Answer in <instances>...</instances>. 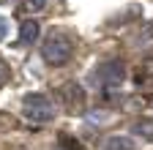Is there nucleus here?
<instances>
[{"mask_svg": "<svg viewBox=\"0 0 153 150\" xmlns=\"http://www.w3.org/2000/svg\"><path fill=\"white\" fill-rule=\"evenodd\" d=\"M36 38H38V22H36V19H25L22 25H19V44L27 47V44H33Z\"/></svg>", "mask_w": 153, "mask_h": 150, "instance_id": "nucleus-5", "label": "nucleus"}, {"mask_svg": "<svg viewBox=\"0 0 153 150\" xmlns=\"http://www.w3.org/2000/svg\"><path fill=\"white\" fill-rule=\"evenodd\" d=\"M6 33H8V19H6V16H0V41L6 38Z\"/></svg>", "mask_w": 153, "mask_h": 150, "instance_id": "nucleus-9", "label": "nucleus"}, {"mask_svg": "<svg viewBox=\"0 0 153 150\" xmlns=\"http://www.w3.org/2000/svg\"><path fill=\"white\" fill-rule=\"evenodd\" d=\"M134 134H137V137H142L145 142H153V117L137 120V123H134Z\"/></svg>", "mask_w": 153, "mask_h": 150, "instance_id": "nucleus-6", "label": "nucleus"}, {"mask_svg": "<svg viewBox=\"0 0 153 150\" xmlns=\"http://www.w3.org/2000/svg\"><path fill=\"white\" fill-rule=\"evenodd\" d=\"M126 77V68L120 60H107L93 71V79L99 82V87H118Z\"/></svg>", "mask_w": 153, "mask_h": 150, "instance_id": "nucleus-3", "label": "nucleus"}, {"mask_svg": "<svg viewBox=\"0 0 153 150\" xmlns=\"http://www.w3.org/2000/svg\"><path fill=\"white\" fill-rule=\"evenodd\" d=\"M74 55V41L63 30H49L47 38L41 41V58L49 66H66Z\"/></svg>", "mask_w": 153, "mask_h": 150, "instance_id": "nucleus-1", "label": "nucleus"}, {"mask_svg": "<svg viewBox=\"0 0 153 150\" xmlns=\"http://www.w3.org/2000/svg\"><path fill=\"white\" fill-rule=\"evenodd\" d=\"M47 3H49V0H25L22 8H25V11H30V14H36V11H41Z\"/></svg>", "mask_w": 153, "mask_h": 150, "instance_id": "nucleus-7", "label": "nucleus"}, {"mask_svg": "<svg viewBox=\"0 0 153 150\" xmlns=\"http://www.w3.org/2000/svg\"><path fill=\"white\" fill-rule=\"evenodd\" d=\"M22 117L30 123H49L55 117V104L44 93H30L22 98Z\"/></svg>", "mask_w": 153, "mask_h": 150, "instance_id": "nucleus-2", "label": "nucleus"}, {"mask_svg": "<svg viewBox=\"0 0 153 150\" xmlns=\"http://www.w3.org/2000/svg\"><path fill=\"white\" fill-rule=\"evenodd\" d=\"M11 77V71H8V63L6 60H0V87H3L6 85V79Z\"/></svg>", "mask_w": 153, "mask_h": 150, "instance_id": "nucleus-8", "label": "nucleus"}, {"mask_svg": "<svg viewBox=\"0 0 153 150\" xmlns=\"http://www.w3.org/2000/svg\"><path fill=\"white\" fill-rule=\"evenodd\" d=\"M101 150H137V142L131 137H123V134H112L104 139Z\"/></svg>", "mask_w": 153, "mask_h": 150, "instance_id": "nucleus-4", "label": "nucleus"}]
</instances>
